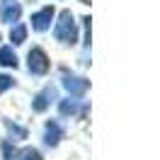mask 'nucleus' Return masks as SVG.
I'll list each match as a JSON object with an SVG mask.
<instances>
[{"instance_id":"1","label":"nucleus","mask_w":160,"mask_h":160,"mask_svg":"<svg viewBox=\"0 0 160 160\" xmlns=\"http://www.w3.org/2000/svg\"><path fill=\"white\" fill-rule=\"evenodd\" d=\"M53 37H56V41L68 44V46H73V44L78 41V24L73 20V12L70 10H63L58 15V22H56V27H53Z\"/></svg>"},{"instance_id":"2","label":"nucleus","mask_w":160,"mask_h":160,"mask_svg":"<svg viewBox=\"0 0 160 160\" xmlns=\"http://www.w3.org/2000/svg\"><path fill=\"white\" fill-rule=\"evenodd\" d=\"M49 56L41 46H32L29 53H27V68H29L32 75H46L49 73Z\"/></svg>"},{"instance_id":"3","label":"nucleus","mask_w":160,"mask_h":160,"mask_svg":"<svg viewBox=\"0 0 160 160\" xmlns=\"http://www.w3.org/2000/svg\"><path fill=\"white\" fill-rule=\"evenodd\" d=\"M61 85L66 88V90L73 95V97H82L88 88H90V80L82 78V75H73V73H63V80H61Z\"/></svg>"},{"instance_id":"4","label":"nucleus","mask_w":160,"mask_h":160,"mask_svg":"<svg viewBox=\"0 0 160 160\" xmlns=\"http://www.w3.org/2000/svg\"><path fill=\"white\" fill-rule=\"evenodd\" d=\"M53 15H56V8L53 5H46V8H41L32 15V29L34 32H46L51 27V22H53Z\"/></svg>"},{"instance_id":"5","label":"nucleus","mask_w":160,"mask_h":160,"mask_svg":"<svg viewBox=\"0 0 160 160\" xmlns=\"http://www.w3.org/2000/svg\"><path fill=\"white\" fill-rule=\"evenodd\" d=\"M63 136H66V131H63V126H61L58 119H49L46 121V126H44V143H46L49 148H56Z\"/></svg>"},{"instance_id":"6","label":"nucleus","mask_w":160,"mask_h":160,"mask_svg":"<svg viewBox=\"0 0 160 160\" xmlns=\"http://www.w3.org/2000/svg\"><path fill=\"white\" fill-rule=\"evenodd\" d=\"M53 100H56V90H53V85H46V88H41V90L32 97V109L34 112H46Z\"/></svg>"},{"instance_id":"7","label":"nucleus","mask_w":160,"mask_h":160,"mask_svg":"<svg viewBox=\"0 0 160 160\" xmlns=\"http://www.w3.org/2000/svg\"><path fill=\"white\" fill-rule=\"evenodd\" d=\"M20 17H22V5H20V2L10 0V2H5V5H2V12H0V20L5 22V24H12V22H20Z\"/></svg>"},{"instance_id":"8","label":"nucleus","mask_w":160,"mask_h":160,"mask_svg":"<svg viewBox=\"0 0 160 160\" xmlns=\"http://www.w3.org/2000/svg\"><path fill=\"white\" fill-rule=\"evenodd\" d=\"M58 112H61V117H78L80 112H82L80 100H70V97L58 100Z\"/></svg>"},{"instance_id":"9","label":"nucleus","mask_w":160,"mask_h":160,"mask_svg":"<svg viewBox=\"0 0 160 160\" xmlns=\"http://www.w3.org/2000/svg\"><path fill=\"white\" fill-rule=\"evenodd\" d=\"M0 66H5V68H17L20 66L17 53L12 51V46H2L0 49Z\"/></svg>"},{"instance_id":"10","label":"nucleus","mask_w":160,"mask_h":160,"mask_svg":"<svg viewBox=\"0 0 160 160\" xmlns=\"http://www.w3.org/2000/svg\"><path fill=\"white\" fill-rule=\"evenodd\" d=\"M10 41L15 44V46L24 44V41H27V24H15V27L10 29Z\"/></svg>"},{"instance_id":"11","label":"nucleus","mask_w":160,"mask_h":160,"mask_svg":"<svg viewBox=\"0 0 160 160\" xmlns=\"http://www.w3.org/2000/svg\"><path fill=\"white\" fill-rule=\"evenodd\" d=\"M5 126H8V131H10L12 141H22V138H27V129H24V126L15 124V121H5Z\"/></svg>"},{"instance_id":"12","label":"nucleus","mask_w":160,"mask_h":160,"mask_svg":"<svg viewBox=\"0 0 160 160\" xmlns=\"http://www.w3.org/2000/svg\"><path fill=\"white\" fill-rule=\"evenodd\" d=\"M17 160H44V158H41V153L37 148H22L17 153Z\"/></svg>"},{"instance_id":"13","label":"nucleus","mask_w":160,"mask_h":160,"mask_svg":"<svg viewBox=\"0 0 160 160\" xmlns=\"http://www.w3.org/2000/svg\"><path fill=\"white\" fill-rule=\"evenodd\" d=\"M10 88H15V78L8 75V73H0V95H2V92H8Z\"/></svg>"},{"instance_id":"14","label":"nucleus","mask_w":160,"mask_h":160,"mask_svg":"<svg viewBox=\"0 0 160 160\" xmlns=\"http://www.w3.org/2000/svg\"><path fill=\"white\" fill-rule=\"evenodd\" d=\"M82 24H85V49H90V37H92V29H90V17H82Z\"/></svg>"},{"instance_id":"15","label":"nucleus","mask_w":160,"mask_h":160,"mask_svg":"<svg viewBox=\"0 0 160 160\" xmlns=\"http://www.w3.org/2000/svg\"><path fill=\"white\" fill-rule=\"evenodd\" d=\"M8 2H10V0H8Z\"/></svg>"}]
</instances>
